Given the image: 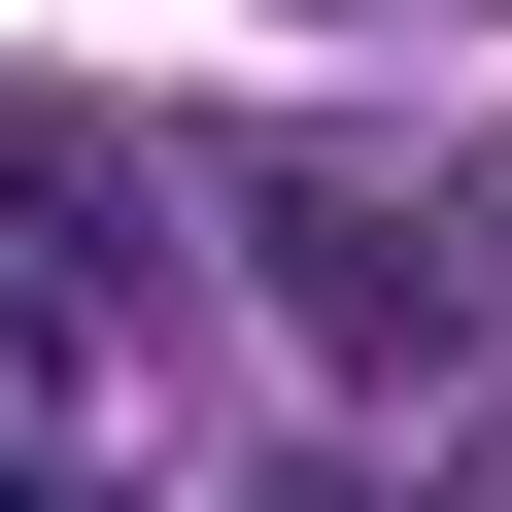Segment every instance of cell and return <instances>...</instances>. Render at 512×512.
I'll use <instances>...</instances> for the list:
<instances>
[{
    "label": "cell",
    "mask_w": 512,
    "mask_h": 512,
    "mask_svg": "<svg viewBox=\"0 0 512 512\" xmlns=\"http://www.w3.org/2000/svg\"><path fill=\"white\" fill-rule=\"evenodd\" d=\"M205 239H239V308H274L308 376H376V410H478V239H444V205H376V171H239Z\"/></svg>",
    "instance_id": "1"
},
{
    "label": "cell",
    "mask_w": 512,
    "mask_h": 512,
    "mask_svg": "<svg viewBox=\"0 0 512 512\" xmlns=\"http://www.w3.org/2000/svg\"><path fill=\"white\" fill-rule=\"evenodd\" d=\"M171 342V205L103 171V137H0V376H35V410H103Z\"/></svg>",
    "instance_id": "2"
},
{
    "label": "cell",
    "mask_w": 512,
    "mask_h": 512,
    "mask_svg": "<svg viewBox=\"0 0 512 512\" xmlns=\"http://www.w3.org/2000/svg\"><path fill=\"white\" fill-rule=\"evenodd\" d=\"M0 512H103V478H69V444H0Z\"/></svg>",
    "instance_id": "3"
}]
</instances>
